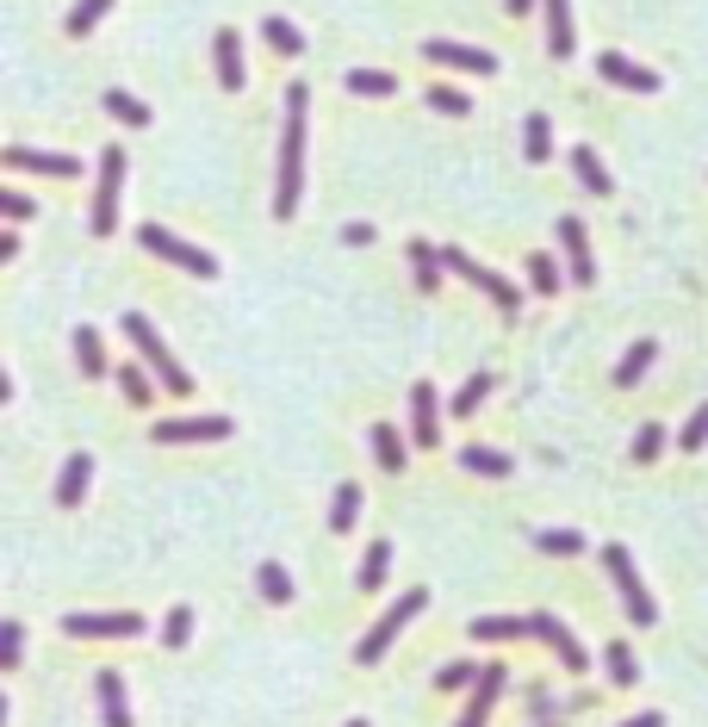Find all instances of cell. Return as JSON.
Instances as JSON below:
<instances>
[{
    "mask_svg": "<svg viewBox=\"0 0 708 727\" xmlns=\"http://www.w3.org/2000/svg\"><path fill=\"white\" fill-rule=\"evenodd\" d=\"M361 522V485H336V504H329V529L336 535H348Z\"/></svg>",
    "mask_w": 708,
    "mask_h": 727,
    "instance_id": "1f68e13d",
    "label": "cell"
},
{
    "mask_svg": "<svg viewBox=\"0 0 708 727\" xmlns=\"http://www.w3.org/2000/svg\"><path fill=\"white\" fill-rule=\"evenodd\" d=\"M7 162H13V169H32V174H57V181H76L81 174L76 155H44V150H25V143H13Z\"/></svg>",
    "mask_w": 708,
    "mask_h": 727,
    "instance_id": "ac0fdd59",
    "label": "cell"
},
{
    "mask_svg": "<svg viewBox=\"0 0 708 727\" xmlns=\"http://www.w3.org/2000/svg\"><path fill=\"white\" fill-rule=\"evenodd\" d=\"M596 76L615 81V88H628V94H659V69H647V62H628L622 50H603V57H596Z\"/></svg>",
    "mask_w": 708,
    "mask_h": 727,
    "instance_id": "5bb4252c",
    "label": "cell"
},
{
    "mask_svg": "<svg viewBox=\"0 0 708 727\" xmlns=\"http://www.w3.org/2000/svg\"><path fill=\"white\" fill-rule=\"evenodd\" d=\"M20 250H25V243H20V230H0V262H13Z\"/></svg>",
    "mask_w": 708,
    "mask_h": 727,
    "instance_id": "681fc988",
    "label": "cell"
},
{
    "mask_svg": "<svg viewBox=\"0 0 708 727\" xmlns=\"http://www.w3.org/2000/svg\"><path fill=\"white\" fill-rule=\"evenodd\" d=\"M479 671H485V666H466V659H454V666L436 671V690H473V684H479Z\"/></svg>",
    "mask_w": 708,
    "mask_h": 727,
    "instance_id": "7bdbcfd3",
    "label": "cell"
},
{
    "mask_svg": "<svg viewBox=\"0 0 708 727\" xmlns=\"http://www.w3.org/2000/svg\"><path fill=\"white\" fill-rule=\"evenodd\" d=\"M88 478H94V460H88V454L62 460V473H57V504H62V510H76V504L88 498Z\"/></svg>",
    "mask_w": 708,
    "mask_h": 727,
    "instance_id": "d6986e66",
    "label": "cell"
},
{
    "mask_svg": "<svg viewBox=\"0 0 708 727\" xmlns=\"http://www.w3.org/2000/svg\"><path fill=\"white\" fill-rule=\"evenodd\" d=\"M628 454L640 460V466H647V460H659V454H665V429H659V423H647V429L634 436V448H628Z\"/></svg>",
    "mask_w": 708,
    "mask_h": 727,
    "instance_id": "f6af8a7d",
    "label": "cell"
},
{
    "mask_svg": "<svg viewBox=\"0 0 708 727\" xmlns=\"http://www.w3.org/2000/svg\"><path fill=\"white\" fill-rule=\"evenodd\" d=\"M187 641H193V610L187 603H174L169 622H162V647H187Z\"/></svg>",
    "mask_w": 708,
    "mask_h": 727,
    "instance_id": "b9f144b4",
    "label": "cell"
},
{
    "mask_svg": "<svg viewBox=\"0 0 708 727\" xmlns=\"http://www.w3.org/2000/svg\"><path fill=\"white\" fill-rule=\"evenodd\" d=\"M603 666H610V684H640V666H634V647L628 641H610V647H603Z\"/></svg>",
    "mask_w": 708,
    "mask_h": 727,
    "instance_id": "d6a6232c",
    "label": "cell"
},
{
    "mask_svg": "<svg viewBox=\"0 0 708 727\" xmlns=\"http://www.w3.org/2000/svg\"><path fill=\"white\" fill-rule=\"evenodd\" d=\"M76 361H81V373H88V380H100V373H106V348H100V330L94 324L76 330Z\"/></svg>",
    "mask_w": 708,
    "mask_h": 727,
    "instance_id": "4dcf8cb0",
    "label": "cell"
},
{
    "mask_svg": "<svg viewBox=\"0 0 708 727\" xmlns=\"http://www.w3.org/2000/svg\"><path fill=\"white\" fill-rule=\"evenodd\" d=\"M305 113H311V88H287V125H280V187H274V218H299L305 199Z\"/></svg>",
    "mask_w": 708,
    "mask_h": 727,
    "instance_id": "6da1fadb",
    "label": "cell"
},
{
    "mask_svg": "<svg viewBox=\"0 0 708 727\" xmlns=\"http://www.w3.org/2000/svg\"><path fill=\"white\" fill-rule=\"evenodd\" d=\"M385 573H392V541H373L367 559H361V591H380Z\"/></svg>",
    "mask_w": 708,
    "mask_h": 727,
    "instance_id": "e575fe53",
    "label": "cell"
},
{
    "mask_svg": "<svg viewBox=\"0 0 708 727\" xmlns=\"http://www.w3.org/2000/svg\"><path fill=\"white\" fill-rule=\"evenodd\" d=\"M535 547L541 554H554V559H572V554H584V535H578V529H541Z\"/></svg>",
    "mask_w": 708,
    "mask_h": 727,
    "instance_id": "d590c367",
    "label": "cell"
},
{
    "mask_svg": "<svg viewBox=\"0 0 708 727\" xmlns=\"http://www.w3.org/2000/svg\"><path fill=\"white\" fill-rule=\"evenodd\" d=\"M485 392H491V373H473V380H466L454 399H448V411H454V417H473V411L485 404Z\"/></svg>",
    "mask_w": 708,
    "mask_h": 727,
    "instance_id": "74e56055",
    "label": "cell"
},
{
    "mask_svg": "<svg viewBox=\"0 0 708 727\" xmlns=\"http://www.w3.org/2000/svg\"><path fill=\"white\" fill-rule=\"evenodd\" d=\"M652 361H659V343H634L628 355H622V367H615V385H640Z\"/></svg>",
    "mask_w": 708,
    "mask_h": 727,
    "instance_id": "f546056e",
    "label": "cell"
},
{
    "mask_svg": "<svg viewBox=\"0 0 708 727\" xmlns=\"http://www.w3.org/2000/svg\"><path fill=\"white\" fill-rule=\"evenodd\" d=\"M422 610H429V591H422V585H410V591H404L398 603H392V610H385L380 622H373V628L361 634L355 659H361V666H380L385 653H392V641L404 634V622H410V615H422Z\"/></svg>",
    "mask_w": 708,
    "mask_h": 727,
    "instance_id": "3957f363",
    "label": "cell"
},
{
    "mask_svg": "<svg viewBox=\"0 0 708 727\" xmlns=\"http://www.w3.org/2000/svg\"><path fill=\"white\" fill-rule=\"evenodd\" d=\"M118 187H125V150L100 143V193H94V236L118 230Z\"/></svg>",
    "mask_w": 708,
    "mask_h": 727,
    "instance_id": "52a82bcc",
    "label": "cell"
},
{
    "mask_svg": "<svg viewBox=\"0 0 708 727\" xmlns=\"http://www.w3.org/2000/svg\"><path fill=\"white\" fill-rule=\"evenodd\" d=\"M211 50H218V88H224V94H243V88H249V69H243V38H236V32H218V38H211Z\"/></svg>",
    "mask_w": 708,
    "mask_h": 727,
    "instance_id": "9a60e30c",
    "label": "cell"
},
{
    "mask_svg": "<svg viewBox=\"0 0 708 727\" xmlns=\"http://www.w3.org/2000/svg\"><path fill=\"white\" fill-rule=\"evenodd\" d=\"M125 336H131V343H137V361L150 367L155 380H162V392H169V399H187V392H193L187 367H181V361H174V355H169V343L155 336V324H150V318H143V311H125Z\"/></svg>",
    "mask_w": 708,
    "mask_h": 727,
    "instance_id": "7a4b0ae2",
    "label": "cell"
},
{
    "mask_svg": "<svg viewBox=\"0 0 708 727\" xmlns=\"http://www.w3.org/2000/svg\"><path fill=\"white\" fill-rule=\"evenodd\" d=\"M498 696H503V666H485L479 684H473V703H466V715H460V727H485L491 708H498Z\"/></svg>",
    "mask_w": 708,
    "mask_h": 727,
    "instance_id": "e0dca14e",
    "label": "cell"
},
{
    "mask_svg": "<svg viewBox=\"0 0 708 727\" xmlns=\"http://www.w3.org/2000/svg\"><path fill=\"white\" fill-rule=\"evenodd\" d=\"M404 255H410V274H417V292H429V299H436V292H441V250L417 236V243H410Z\"/></svg>",
    "mask_w": 708,
    "mask_h": 727,
    "instance_id": "7402d4cb",
    "label": "cell"
},
{
    "mask_svg": "<svg viewBox=\"0 0 708 727\" xmlns=\"http://www.w3.org/2000/svg\"><path fill=\"white\" fill-rule=\"evenodd\" d=\"M62 628L76 634V641H137L143 634V615L118 610V615H69Z\"/></svg>",
    "mask_w": 708,
    "mask_h": 727,
    "instance_id": "30bf717a",
    "label": "cell"
},
{
    "mask_svg": "<svg viewBox=\"0 0 708 727\" xmlns=\"http://www.w3.org/2000/svg\"><path fill=\"white\" fill-rule=\"evenodd\" d=\"M535 641H541V647H554V659H559L566 671H591V653L578 647V634L566 628L559 615H547V610L535 615Z\"/></svg>",
    "mask_w": 708,
    "mask_h": 727,
    "instance_id": "8fae6325",
    "label": "cell"
},
{
    "mask_svg": "<svg viewBox=\"0 0 708 727\" xmlns=\"http://www.w3.org/2000/svg\"><path fill=\"white\" fill-rule=\"evenodd\" d=\"M529 287H535L541 299H554V292H559V262H554L547 250H535V255H529Z\"/></svg>",
    "mask_w": 708,
    "mask_h": 727,
    "instance_id": "8d00e7d4",
    "label": "cell"
},
{
    "mask_svg": "<svg viewBox=\"0 0 708 727\" xmlns=\"http://www.w3.org/2000/svg\"><path fill=\"white\" fill-rule=\"evenodd\" d=\"M94 696H100V727H131V703H125V678L113 666L94 678Z\"/></svg>",
    "mask_w": 708,
    "mask_h": 727,
    "instance_id": "2e32d148",
    "label": "cell"
},
{
    "mask_svg": "<svg viewBox=\"0 0 708 727\" xmlns=\"http://www.w3.org/2000/svg\"><path fill=\"white\" fill-rule=\"evenodd\" d=\"M343 243H355V250H367V243H373V224H348V230H343Z\"/></svg>",
    "mask_w": 708,
    "mask_h": 727,
    "instance_id": "c3c4849f",
    "label": "cell"
},
{
    "mask_svg": "<svg viewBox=\"0 0 708 727\" xmlns=\"http://www.w3.org/2000/svg\"><path fill=\"white\" fill-rule=\"evenodd\" d=\"M522 155H529V162H547V155H554V131H547V113H529V125H522Z\"/></svg>",
    "mask_w": 708,
    "mask_h": 727,
    "instance_id": "f1b7e54d",
    "label": "cell"
},
{
    "mask_svg": "<svg viewBox=\"0 0 708 727\" xmlns=\"http://www.w3.org/2000/svg\"><path fill=\"white\" fill-rule=\"evenodd\" d=\"M0 211H7L13 224H20V218H32V199H25L20 187H0Z\"/></svg>",
    "mask_w": 708,
    "mask_h": 727,
    "instance_id": "7dc6e473",
    "label": "cell"
},
{
    "mask_svg": "<svg viewBox=\"0 0 708 727\" xmlns=\"http://www.w3.org/2000/svg\"><path fill=\"white\" fill-rule=\"evenodd\" d=\"M572 169H578V181H584V193H596V199H610V193H615L610 169H603V155H596L591 143H578V150H572Z\"/></svg>",
    "mask_w": 708,
    "mask_h": 727,
    "instance_id": "603a6c76",
    "label": "cell"
},
{
    "mask_svg": "<svg viewBox=\"0 0 708 727\" xmlns=\"http://www.w3.org/2000/svg\"><path fill=\"white\" fill-rule=\"evenodd\" d=\"M535 634V615H479L473 622V641H529Z\"/></svg>",
    "mask_w": 708,
    "mask_h": 727,
    "instance_id": "ffe728a7",
    "label": "cell"
},
{
    "mask_svg": "<svg viewBox=\"0 0 708 727\" xmlns=\"http://www.w3.org/2000/svg\"><path fill=\"white\" fill-rule=\"evenodd\" d=\"M343 88H348V94H361V100H385V94H398V76H380V69H348Z\"/></svg>",
    "mask_w": 708,
    "mask_h": 727,
    "instance_id": "4316f807",
    "label": "cell"
},
{
    "mask_svg": "<svg viewBox=\"0 0 708 727\" xmlns=\"http://www.w3.org/2000/svg\"><path fill=\"white\" fill-rule=\"evenodd\" d=\"M547 57H572V0H547Z\"/></svg>",
    "mask_w": 708,
    "mask_h": 727,
    "instance_id": "44dd1931",
    "label": "cell"
},
{
    "mask_svg": "<svg viewBox=\"0 0 708 727\" xmlns=\"http://www.w3.org/2000/svg\"><path fill=\"white\" fill-rule=\"evenodd\" d=\"M622 727H665V715H659V708H640V715H628Z\"/></svg>",
    "mask_w": 708,
    "mask_h": 727,
    "instance_id": "f907efd6",
    "label": "cell"
},
{
    "mask_svg": "<svg viewBox=\"0 0 708 727\" xmlns=\"http://www.w3.org/2000/svg\"><path fill=\"white\" fill-rule=\"evenodd\" d=\"M373 460H380L385 473H404V460H410V448H404V436L392 429V423H373Z\"/></svg>",
    "mask_w": 708,
    "mask_h": 727,
    "instance_id": "cb8c5ba5",
    "label": "cell"
},
{
    "mask_svg": "<svg viewBox=\"0 0 708 727\" xmlns=\"http://www.w3.org/2000/svg\"><path fill=\"white\" fill-rule=\"evenodd\" d=\"M460 466H466V473H485V478H503L510 473V454H498V448H460Z\"/></svg>",
    "mask_w": 708,
    "mask_h": 727,
    "instance_id": "836d02e7",
    "label": "cell"
},
{
    "mask_svg": "<svg viewBox=\"0 0 708 727\" xmlns=\"http://www.w3.org/2000/svg\"><path fill=\"white\" fill-rule=\"evenodd\" d=\"M255 585H262V603H274V610H287L292 603V573L280 566V559H268V566L255 573Z\"/></svg>",
    "mask_w": 708,
    "mask_h": 727,
    "instance_id": "484cf974",
    "label": "cell"
},
{
    "mask_svg": "<svg viewBox=\"0 0 708 727\" xmlns=\"http://www.w3.org/2000/svg\"><path fill=\"white\" fill-rule=\"evenodd\" d=\"M677 448H684V454L708 448V404H696V411H689V423H684V436H677Z\"/></svg>",
    "mask_w": 708,
    "mask_h": 727,
    "instance_id": "ee69618b",
    "label": "cell"
},
{
    "mask_svg": "<svg viewBox=\"0 0 708 727\" xmlns=\"http://www.w3.org/2000/svg\"><path fill=\"white\" fill-rule=\"evenodd\" d=\"M230 429H236L230 417H169V423H155L150 436L162 448H174V441H230Z\"/></svg>",
    "mask_w": 708,
    "mask_h": 727,
    "instance_id": "7c38bea8",
    "label": "cell"
},
{
    "mask_svg": "<svg viewBox=\"0 0 708 727\" xmlns=\"http://www.w3.org/2000/svg\"><path fill=\"white\" fill-rule=\"evenodd\" d=\"M20 653H25V628H20V622H7V628H0V666L13 671V666H20Z\"/></svg>",
    "mask_w": 708,
    "mask_h": 727,
    "instance_id": "bcb514c9",
    "label": "cell"
},
{
    "mask_svg": "<svg viewBox=\"0 0 708 727\" xmlns=\"http://www.w3.org/2000/svg\"><path fill=\"white\" fill-rule=\"evenodd\" d=\"M441 268H448V274H460L466 287H479L485 299H491V305L503 311V318H517V311H522V292L510 287L503 274H491V268H485V262H473V255H466V250H454V243L441 250Z\"/></svg>",
    "mask_w": 708,
    "mask_h": 727,
    "instance_id": "277c9868",
    "label": "cell"
},
{
    "mask_svg": "<svg viewBox=\"0 0 708 727\" xmlns=\"http://www.w3.org/2000/svg\"><path fill=\"white\" fill-rule=\"evenodd\" d=\"M106 13H113V0H76V13H69V38H88Z\"/></svg>",
    "mask_w": 708,
    "mask_h": 727,
    "instance_id": "f35d334b",
    "label": "cell"
},
{
    "mask_svg": "<svg viewBox=\"0 0 708 727\" xmlns=\"http://www.w3.org/2000/svg\"><path fill=\"white\" fill-rule=\"evenodd\" d=\"M100 106H106V113H113L118 125H137V131L150 125V106H143L137 94H125V88H106V94H100Z\"/></svg>",
    "mask_w": 708,
    "mask_h": 727,
    "instance_id": "d4e9b609",
    "label": "cell"
},
{
    "mask_svg": "<svg viewBox=\"0 0 708 727\" xmlns=\"http://www.w3.org/2000/svg\"><path fill=\"white\" fill-rule=\"evenodd\" d=\"M603 566H610L615 591H622L628 622H634V628H652V622H659V603L647 597V585H640V573H634V554H628V547H603Z\"/></svg>",
    "mask_w": 708,
    "mask_h": 727,
    "instance_id": "5b68a950",
    "label": "cell"
},
{
    "mask_svg": "<svg viewBox=\"0 0 708 727\" xmlns=\"http://www.w3.org/2000/svg\"><path fill=\"white\" fill-rule=\"evenodd\" d=\"M118 385H125V399H131L137 411H150L155 392H162V380H155V373H143V367H118Z\"/></svg>",
    "mask_w": 708,
    "mask_h": 727,
    "instance_id": "83f0119b",
    "label": "cell"
},
{
    "mask_svg": "<svg viewBox=\"0 0 708 727\" xmlns=\"http://www.w3.org/2000/svg\"><path fill=\"white\" fill-rule=\"evenodd\" d=\"M137 250H150V255H162V262H174V268H187V274H199V280H211L218 274V262H211L206 250H193L187 236H174L169 224H137Z\"/></svg>",
    "mask_w": 708,
    "mask_h": 727,
    "instance_id": "8992f818",
    "label": "cell"
},
{
    "mask_svg": "<svg viewBox=\"0 0 708 727\" xmlns=\"http://www.w3.org/2000/svg\"><path fill=\"white\" fill-rule=\"evenodd\" d=\"M422 100H429L436 113H448V118H466V113H473V100L460 94V88H448V81H436V88H429Z\"/></svg>",
    "mask_w": 708,
    "mask_h": 727,
    "instance_id": "60d3db41",
    "label": "cell"
},
{
    "mask_svg": "<svg viewBox=\"0 0 708 727\" xmlns=\"http://www.w3.org/2000/svg\"><path fill=\"white\" fill-rule=\"evenodd\" d=\"M348 727H367V722H361V715H355V722H348Z\"/></svg>",
    "mask_w": 708,
    "mask_h": 727,
    "instance_id": "f5cc1de1",
    "label": "cell"
},
{
    "mask_svg": "<svg viewBox=\"0 0 708 727\" xmlns=\"http://www.w3.org/2000/svg\"><path fill=\"white\" fill-rule=\"evenodd\" d=\"M410 441L417 448H436L441 441V392L429 380L410 385Z\"/></svg>",
    "mask_w": 708,
    "mask_h": 727,
    "instance_id": "4fadbf2b",
    "label": "cell"
},
{
    "mask_svg": "<svg viewBox=\"0 0 708 727\" xmlns=\"http://www.w3.org/2000/svg\"><path fill=\"white\" fill-rule=\"evenodd\" d=\"M422 57L436 69H466V76H498V50H479V44H448V38H429Z\"/></svg>",
    "mask_w": 708,
    "mask_h": 727,
    "instance_id": "ba28073f",
    "label": "cell"
},
{
    "mask_svg": "<svg viewBox=\"0 0 708 727\" xmlns=\"http://www.w3.org/2000/svg\"><path fill=\"white\" fill-rule=\"evenodd\" d=\"M262 32H268V44L280 50V57H299V50H305V32H299L292 20H268Z\"/></svg>",
    "mask_w": 708,
    "mask_h": 727,
    "instance_id": "ab89813d",
    "label": "cell"
},
{
    "mask_svg": "<svg viewBox=\"0 0 708 727\" xmlns=\"http://www.w3.org/2000/svg\"><path fill=\"white\" fill-rule=\"evenodd\" d=\"M559 250H566V268H572V287H596V255L584 218H559Z\"/></svg>",
    "mask_w": 708,
    "mask_h": 727,
    "instance_id": "9c48e42d",
    "label": "cell"
},
{
    "mask_svg": "<svg viewBox=\"0 0 708 727\" xmlns=\"http://www.w3.org/2000/svg\"><path fill=\"white\" fill-rule=\"evenodd\" d=\"M529 7H535V0H503V13H517V20L529 13Z\"/></svg>",
    "mask_w": 708,
    "mask_h": 727,
    "instance_id": "816d5d0a",
    "label": "cell"
}]
</instances>
